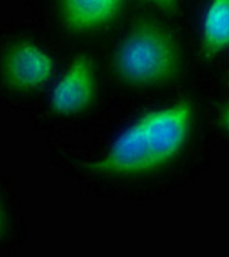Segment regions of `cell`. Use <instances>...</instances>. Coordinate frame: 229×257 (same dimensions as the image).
<instances>
[{
    "label": "cell",
    "instance_id": "6da1fadb",
    "mask_svg": "<svg viewBox=\"0 0 229 257\" xmlns=\"http://www.w3.org/2000/svg\"><path fill=\"white\" fill-rule=\"evenodd\" d=\"M191 114L187 101L147 112L119 137L104 160L89 165V169L128 174L149 171L164 165L183 145Z\"/></svg>",
    "mask_w": 229,
    "mask_h": 257
},
{
    "label": "cell",
    "instance_id": "7a4b0ae2",
    "mask_svg": "<svg viewBox=\"0 0 229 257\" xmlns=\"http://www.w3.org/2000/svg\"><path fill=\"white\" fill-rule=\"evenodd\" d=\"M180 66L175 40L151 21L137 24L121 42L113 59L117 76L134 86L165 84L176 76Z\"/></svg>",
    "mask_w": 229,
    "mask_h": 257
},
{
    "label": "cell",
    "instance_id": "3957f363",
    "mask_svg": "<svg viewBox=\"0 0 229 257\" xmlns=\"http://www.w3.org/2000/svg\"><path fill=\"white\" fill-rule=\"evenodd\" d=\"M96 93L92 62L77 58L62 76L52 97V108L62 114H74L90 106Z\"/></svg>",
    "mask_w": 229,
    "mask_h": 257
},
{
    "label": "cell",
    "instance_id": "277c9868",
    "mask_svg": "<svg viewBox=\"0 0 229 257\" xmlns=\"http://www.w3.org/2000/svg\"><path fill=\"white\" fill-rule=\"evenodd\" d=\"M3 67L6 82L17 88L40 86L53 72L51 59L30 44H18L12 48L4 57Z\"/></svg>",
    "mask_w": 229,
    "mask_h": 257
},
{
    "label": "cell",
    "instance_id": "5b68a950",
    "mask_svg": "<svg viewBox=\"0 0 229 257\" xmlns=\"http://www.w3.org/2000/svg\"><path fill=\"white\" fill-rule=\"evenodd\" d=\"M124 0H61L62 13L68 27L85 31L108 23L118 14Z\"/></svg>",
    "mask_w": 229,
    "mask_h": 257
},
{
    "label": "cell",
    "instance_id": "8992f818",
    "mask_svg": "<svg viewBox=\"0 0 229 257\" xmlns=\"http://www.w3.org/2000/svg\"><path fill=\"white\" fill-rule=\"evenodd\" d=\"M202 51L212 58L229 48V0H212L202 30Z\"/></svg>",
    "mask_w": 229,
    "mask_h": 257
},
{
    "label": "cell",
    "instance_id": "52a82bcc",
    "mask_svg": "<svg viewBox=\"0 0 229 257\" xmlns=\"http://www.w3.org/2000/svg\"><path fill=\"white\" fill-rule=\"evenodd\" d=\"M145 1L152 4L153 6L163 11L173 12L177 8L178 0H145Z\"/></svg>",
    "mask_w": 229,
    "mask_h": 257
},
{
    "label": "cell",
    "instance_id": "ba28073f",
    "mask_svg": "<svg viewBox=\"0 0 229 257\" xmlns=\"http://www.w3.org/2000/svg\"><path fill=\"white\" fill-rule=\"evenodd\" d=\"M220 122L223 128L229 133V103L226 104L222 109L221 116H220Z\"/></svg>",
    "mask_w": 229,
    "mask_h": 257
},
{
    "label": "cell",
    "instance_id": "9c48e42d",
    "mask_svg": "<svg viewBox=\"0 0 229 257\" xmlns=\"http://www.w3.org/2000/svg\"><path fill=\"white\" fill-rule=\"evenodd\" d=\"M5 217H4L3 210L0 206V236L4 233V230H5Z\"/></svg>",
    "mask_w": 229,
    "mask_h": 257
}]
</instances>
